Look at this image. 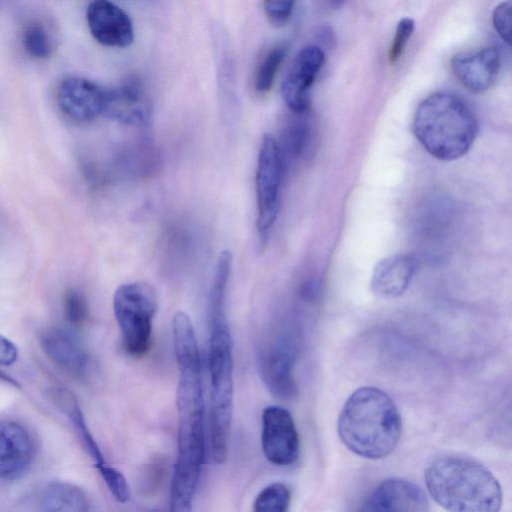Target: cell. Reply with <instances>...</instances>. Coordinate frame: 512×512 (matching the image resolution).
Returning <instances> with one entry per match:
<instances>
[{
    "label": "cell",
    "instance_id": "cell-17",
    "mask_svg": "<svg viewBox=\"0 0 512 512\" xmlns=\"http://www.w3.org/2000/svg\"><path fill=\"white\" fill-rule=\"evenodd\" d=\"M34 455L29 431L14 421H0V479L21 475Z\"/></svg>",
    "mask_w": 512,
    "mask_h": 512
},
{
    "label": "cell",
    "instance_id": "cell-9",
    "mask_svg": "<svg viewBox=\"0 0 512 512\" xmlns=\"http://www.w3.org/2000/svg\"><path fill=\"white\" fill-rule=\"evenodd\" d=\"M325 63L323 50L316 45L303 47L293 58L281 85L284 102L292 113H306L309 91Z\"/></svg>",
    "mask_w": 512,
    "mask_h": 512
},
{
    "label": "cell",
    "instance_id": "cell-5",
    "mask_svg": "<svg viewBox=\"0 0 512 512\" xmlns=\"http://www.w3.org/2000/svg\"><path fill=\"white\" fill-rule=\"evenodd\" d=\"M178 453L170 490V512H192L193 499L205 458L204 400L176 401Z\"/></svg>",
    "mask_w": 512,
    "mask_h": 512
},
{
    "label": "cell",
    "instance_id": "cell-25",
    "mask_svg": "<svg viewBox=\"0 0 512 512\" xmlns=\"http://www.w3.org/2000/svg\"><path fill=\"white\" fill-rule=\"evenodd\" d=\"M63 314L66 321L74 326H82L89 315L88 304L84 295L76 289H69L63 297Z\"/></svg>",
    "mask_w": 512,
    "mask_h": 512
},
{
    "label": "cell",
    "instance_id": "cell-31",
    "mask_svg": "<svg viewBox=\"0 0 512 512\" xmlns=\"http://www.w3.org/2000/svg\"><path fill=\"white\" fill-rule=\"evenodd\" d=\"M0 381H3L5 383H8L15 387H19V384L17 381H15L13 378H11L10 376L6 375L5 373H3L1 371H0Z\"/></svg>",
    "mask_w": 512,
    "mask_h": 512
},
{
    "label": "cell",
    "instance_id": "cell-3",
    "mask_svg": "<svg viewBox=\"0 0 512 512\" xmlns=\"http://www.w3.org/2000/svg\"><path fill=\"white\" fill-rule=\"evenodd\" d=\"M430 496L447 512H499L502 490L482 464L466 457L444 455L425 470Z\"/></svg>",
    "mask_w": 512,
    "mask_h": 512
},
{
    "label": "cell",
    "instance_id": "cell-24",
    "mask_svg": "<svg viewBox=\"0 0 512 512\" xmlns=\"http://www.w3.org/2000/svg\"><path fill=\"white\" fill-rule=\"evenodd\" d=\"M290 499V491L285 484L272 483L259 492L252 512H288Z\"/></svg>",
    "mask_w": 512,
    "mask_h": 512
},
{
    "label": "cell",
    "instance_id": "cell-21",
    "mask_svg": "<svg viewBox=\"0 0 512 512\" xmlns=\"http://www.w3.org/2000/svg\"><path fill=\"white\" fill-rule=\"evenodd\" d=\"M21 42L24 51L38 60L50 57L55 48V40L49 27L40 20H31L24 25Z\"/></svg>",
    "mask_w": 512,
    "mask_h": 512
},
{
    "label": "cell",
    "instance_id": "cell-11",
    "mask_svg": "<svg viewBox=\"0 0 512 512\" xmlns=\"http://www.w3.org/2000/svg\"><path fill=\"white\" fill-rule=\"evenodd\" d=\"M56 99L67 117L90 122L104 113L106 89L84 77L68 76L58 84Z\"/></svg>",
    "mask_w": 512,
    "mask_h": 512
},
{
    "label": "cell",
    "instance_id": "cell-20",
    "mask_svg": "<svg viewBox=\"0 0 512 512\" xmlns=\"http://www.w3.org/2000/svg\"><path fill=\"white\" fill-rule=\"evenodd\" d=\"M41 509L42 512H89V504L79 487L66 482H56L44 491Z\"/></svg>",
    "mask_w": 512,
    "mask_h": 512
},
{
    "label": "cell",
    "instance_id": "cell-32",
    "mask_svg": "<svg viewBox=\"0 0 512 512\" xmlns=\"http://www.w3.org/2000/svg\"><path fill=\"white\" fill-rule=\"evenodd\" d=\"M148 512H163L162 510H159V509H153V510H150Z\"/></svg>",
    "mask_w": 512,
    "mask_h": 512
},
{
    "label": "cell",
    "instance_id": "cell-22",
    "mask_svg": "<svg viewBox=\"0 0 512 512\" xmlns=\"http://www.w3.org/2000/svg\"><path fill=\"white\" fill-rule=\"evenodd\" d=\"M286 53L285 45H275L260 56L254 73V88L259 94L267 93L273 86Z\"/></svg>",
    "mask_w": 512,
    "mask_h": 512
},
{
    "label": "cell",
    "instance_id": "cell-23",
    "mask_svg": "<svg viewBox=\"0 0 512 512\" xmlns=\"http://www.w3.org/2000/svg\"><path fill=\"white\" fill-rule=\"evenodd\" d=\"M304 114L294 113L295 116L285 125L281 144L277 142L281 156L285 154L298 158L304 153L309 139V126L306 118L303 117Z\"/></svg>",
    "mask_w": 512,
    "mask_h": 512
},
{
    "label": "cell",
    "instance_id": "cell-15",
    "mask_svg": "<svg viewBox=\"0 0 512 512\" xmlns=\"http://www.w3.org/2000/svg\"><path fill=\"white\" fill-rule=\"evenodd\" d=\"M41 347L58 369L75 378H82L89 367V355L79 338L68 329L52 327L40 337Z\"/></svg>",
    "mask_w": 512,
    "mask_h": 512
},
{
    "label": "cell",
    "instance_id": "cell-6",
    "mask_svg": "<svg viewBox=\"0 0 512 512\" xmlns=\"http://www.w3.org/2000/svg\"><path fill=\"white\" fill-rule=\"evenodd\" d=\"M156 309L155 290L146 282L125 283L115 290L113 311L128 355L140 358L148 352Z\"/></svg>",
    "mask_w": 512,
    "mask_h": 512
},
{
    "label": "cell",
    "instance_id": "cell-10",
    "mask_svg": "<svg viewBox=\"0 0 512 512\" xmlns=\"http://www.w3.org/2000/svg\"><path fill=\"white\" fill-rule=\"evenodd\" d=\"M261 377L270 392L282 400L296 395L293 378L294 354L290 340L277 336L263 342L258 354Z\"/></svg>",
    "mask_w": 512,
    "mask_h": 512
},
{
    "label": "cell",
    "instance_id": "cell-2",
    "mask_svg": "<svg viewBox=\"0 0 512 512\" xmlns=\"http://www.w3.org/2000/svg\"><path fill=\"white\" fill-rule=\"evenodd\" d=\"M401 432V416L394 401L377 387L355 390L338 418L342 443L354 454L367 459L390 455L398 445Z\"/></svg>",
    "mask_w": 512,
    "mask_h": 512
},
{
    "label": "cell",
    "instance_id": "cell-12",
    "mask_svg": "<svg viewBox=\"0 0 512 512\" xmlns=\"http://www.w3.org/2000/svg\"><path fill=\"white\" fill-rule=\"evenodd\" d=\"M357 512H429V502L415 483L389 478L371 492Z\"/></svg>",
    "mask_w": 512,
    "mask_h": 512
},
{
    "label": "cell",
    "instance_id": "cell-1",
    "mask_svg": "<svg viewBox=\"0 0 512 512\" xmlns=\"http://www.w3.org/2000/svg\"><path fill=\"white\" fill-rule=\"evenodd\" d=\"M233 258L217 259L208 298V369L210 376V440L214 461L227 458L233 412V345L227 316V287Z\"/></svg>",
    "mask_w": 512,
    "mask_h": 512
},
{
    "label": "cell",
    "instance_id": "cell-28",
    "mask_svg": "<svg viewBox=\"0 0 512 512\" xmlns=\"http://www.w3.org/2000/svg\"><path fill=\"white\" fill-rule=\"evenodd\" d=\"M263 9L270 25L280 28L289 22L294 9V2L267 0L263 2Z\"/></svg>",
    "mask_w": 512,
    "mask_h": 512
},
{
    "label": "cell",
    "instance_id": "cell-26",
    "mask_svg": "<svg viewBox=\"0 0 512 512\" xmlns=\"http://www.w3.org/2000/svg\"><path fill=\"white\" fill-rule=\"evenodd\" d=\"M99 473L102 479L104 480L106 486L110 490L111 494L118 502L125 503L129 500V486L126 481V478L120 471L108 465Z\"/></svg>",
    "mask_w": 512,
    "mask_h": 512
},
{
    "label": "cell",
    "instance_id": "cell-4",
    "mask_svg": "<svg viewBox=\"0 0 512 512\" xmlns=\"http://www.w3.org/2000/svg\"><path fill=\"white\" fill-rule=\"evenodd\" d=\"M413 131L430 155L438 160L453 161L473 145L478 122L464 99L451 92L438 91L417 107Z\"/></svg>",
    "mask_w": 512,
    "mask_h": 512
},
{
    "label": "cell",
    "instance_id": "cell-13",
    "mask_svg": "<svg viewBox=\"0 0 512 512\" xmlns=\"http://www.w3.org/2000/svg\"><path fill=\"white\" fill-rule=\"evenodd\" d=\"M86 20L93 38L107 47H127L134 40V29L129 15L108 0L89 3Z\"/></svg>",
    "mask_w": 512,
    "mask_h": 512
},
{
    "label": "cell",
    "instance_id": "cell-27",
    "mask_svg": "<svg viewBox=\"0 0 512 512\" xmlns=\"http://www.w3.org/2000/svg\"><path fill=\"white\" fill-rule=\"evenodd\" d=\"M414 27V20L409 17L402 18L398 22L388 53L390 63H395L401 57L411 35L413 34Z\"/></svg>",
    "mask_w": 512,
    "mask_h": 512
},
{
    "label": "cell",
    "instance_id": "cell-19",
    "mask_svg": "<svg viewBox=\"0 0 512 512\" xmlns=\"http://www.w3.org/2000/svg\"><path fill=\"white\" fill-rule=\"evenodd\" d=\"M53 397L60 409L68 415L69 419L73 423L81 442L90 457L93 459L97 470H103L109 464L105 461L98 444L86 425L75 395L71 391L61 388L54 391Z\"/></svg>",
    "mask_w": 512,
    "mask_h": 512
},
{
    "label": "cell",
    "instance_id": "cell-7",
    "mask_svg": "<svg viewBox=\"0 0 512 512\" xmlns=\"http://www.w3.org/2000/svg\"><path fill=\"white\" fill-rule=\"evenodd\" d=\"M283 159L277 140L263 136L257 161L255 186L257 203V233L262 247L266 245L280 209Z\"/></svg>",
    "mask_w": 512,
    "mask_h": 512
},
{
    "label": "cell",
    "instance_id": "cell-30",
    "mask_svg": "<svg viewBox=\"0 0 512 512\" xmlns=\"http://www.w3.org/2000/svg\"><path fill=\"white\" fill-rule=\"evenodd\" d=\"M17 346L8 338L0 335V364L10 366L17 361Z\"/></svg>",
    "mask_w": 512,
    "mask_h": 512
},
{
    "label": "cell",
    "instance_id": "cell-8",
    "mask_svg": "<svg viewBox=\"0 0 512 512\" xmlns=\"http://www.w3.org/2000/svg\"><path fill=\"white\" fill-rule=\"evenodd\" d=\"M261 421V446L266 459L278 466L293 464L299 456L300 442L290 412L280 406H268Z\"/></svg>",
    "mask_w": 512,
    "mask_h": 512
},
{
    "label": "cell",
    "instance_id": "cell-18",
    "mask_svg": "<svg viewBox=\"0 0 512 512\" xmlns=\"http://www.w3.org/2000/svg\"><path fill=\"white\" fill-rule=\"evenodd\" d=\"M414 270V261L407 255L386 257L374 267L372 290L382 297H397L409 286Z\"/></svg>",
    "mask_w": 512,
    "mask_h": 512
},
{
    "label": "cell",
    "instance_id": "cell-16",
    "mask_svg": "<svg viewBox=\"0 0 512 512\" xmlns=\"http://www.w3.org/2000/svg\"><path fill=\"white\" fill-rule=\"evenodd\" d=\"M451 68L464 87L473 93H482L488 90L497 79L500 55L494 47L463 52L452 58Z\"/></svg>",
    "mask_w": 512,
    "mask_h": 512
},
{
    "label": "cell",
    "instance_id": "cell-14",
    "mask_svg": "<svg viewBox=\"0 0 512 512\" xmlns=\"http://www.w3.org/2000/svg\"><path fill=\"white\" fill-rule=\"evenodd\" d=\"M151 115V102L137 79L106 89L103 116L124 125H143Z\"/></svg>",
    "mask_w": 512,
    "mask_h": 512
},
{
    "label": "cell",
    "instance_id": "cell-29",
    "mask_svg": "<svg viewBox=\"0 0 512 512\" xmlns=\"http://www.w3.org/2000/svg\"><path fill=\"white\" fill-rule=\"evenodd\" d=\"M494 28L500 38L508 45L511 43L512 26V3L510 1L502 2L497 5L492 13Z\"/></svg>",
    "mask_w": 512,
    "mask_h": 512
}]
</instances>
